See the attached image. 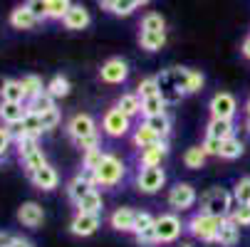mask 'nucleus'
I'll use <instances>...</instances> for the list:
<instances>
[{
  "label": "nucleus",
  "instance_id": "nucleus-1",
  "mask_svg": "<svg viewBox=\"0 0 250 247\" xmlns=\"http://www.w3.org/2000/svg\"><path fill=\"white\" fill-rule=\"evenodd\" d=\"M124 175H126L124 161L114 153H106L104 161L99 163V168L94 171V186L97 188H114L124 181Z\"/></svg>",
  "mask_w": 250,
  "mask_h": 247
},
{
  "label": "nucleus",
  "instance_id": "nucleus-2",
  "mask_svg": "<svg viewBox=\"0 0 250 247\" xmlns=\"http://www.w3.org/2000/svg\"><path fill=\"white\" fill-rule=\"evenodd\" d=\"M233 193H228L226 188H210L203 198H201V210L198 213L206 215H216V218H228L233 210Z\"/></svg>",
  "mask_w": 250,
  "mask_h": 247
},
{
  "label": "nucleus",
  "instance_id": "nucleus-3",
  "mask_svg": "<svg viewBox=\"0 0 250 247\" xmlns=\"http://www.w3.org/2000/svg\"><path fill=\"white\" fill-rule=\"evenodd\" d=\"M226 223V218H216V215H206V213H196L188 218L186 223V232L201 242H210L216 237V232L221 230V225Z\"/></svg>",
  "mask_w": 250,
  "mask_h": 247
},
{
  "label": "nucleus",
  "instance_id": "nucleus-4",
  "mask_svg": "<svg viewBox=\"0 0 250 247\" xmlns=\"http://www.w3.org/2000/svg\"><path fill=\"white\" fill-rule=\"evenodd\" d=\"M171 79H173V84L178 87V92H181L184 96L201 92L203 84H206L203 72L191 69V67H171Z\"/></svg>",
  "mask_w": 250,
  "mask_h": 247
},
{
  "label": "nucleus",
  "instance_id": "nucleus-5",
  "mask_svg": "<svg viewBox=\"0 0 250 247\" xmlns=\"http://www.w3.org/2000/svg\"><path fill=\"white\" fill-rule=\"evenodd\" d=\"M154 228H156V242L159 245H168L173 240L181 237V232L186 230V225L181 223L176 213H164L154 220Z\"/></svg>",
  "mask_w": 250,
  "mask_h": 247
},
{
  "label": "nucleus",
  "instance_id": "nucleus-6",
  "mask_svg": "<svg viewBox=\"0 0 250 247\" xmlns=\"http://www.w3.org/2000/svg\"><path fill=\"white\" fill-rule=\"evenodd\" d=\"M129 129H131V119L122 109L109 107V109L104 112V116H102V131L109 136V138H122V136L129 133Z\"/></svg>",
  "mask_w": 250,
  "mask_h": 247
},
{
  "label": "nucleus",
  "instance_id": "nucleus-7",
  "mask_svg": "<svg viewBox=\"0 0 250 247\" xmlns=\"http://www.w3.org/2000/svg\"><path fill=\"white\" fill-rule=\"evenodd\" d=\"M166 186V171L161 166H154V168H139L136 173V188L146 195H154L159 193L161 188Z\"/></svg>",
  "mask_w": 250,
  "mask_h": 247
},
{
  "label": "nucleus",
  "instance_id": "nucleus-8",
  "mask_svg": "<svg viewBox=\"0 0 250 247\" xmlns=\"http://www.w3.org/2000/svg\"><path fill=\"white\" fill-rule=\"evenodd\" d=\"M208 112L216 119H233L238 114V101L230 92H216L208 101Z\"/></svg>",
  "mask_w": 250,
  "mask_h": 247
},
{
  "label": "nucleus",
  "instance_id": "nucleus-9",
  "mask_svg": "<svg viewBox=\"0 0 250 247\" xmlns=\"http://www.w3.org/2000/svg\"><path fill=\"white\" fill-rule=\"evenodd\" d=\"M64 131H67V136H69V141H72V144H75V141H80V138H84V136L99 133L97 121H94L92 114H75L72 119L67 121Z\"/></svg>",
  "mask_w": 250,
  "mask_h": 247
},
{
  "label": "nucleus",
  "instance_id": "nucleus-10",
  "mask_svg": "<svg viewBox=\"0 0 250 247\" xmlns=\"http://www.w3.org/2000/svg\"><path fill=\"white\" fill-rule=\"evenodd\" d=\"M129 77V64L122 59V57H112L106 59L99 69V79L104 84H124Z\"/></svg>",
  "mask_w": 250,
  "mask_h": 247
},
{
  "label": "nucleus",
  "instance_id": "nucleus-11",
  "mask_svg": "<svg viewBox=\"0 0 250 247\" xmlns=\"http://www.w3.org/2000/svg\"><path fill=\"white\" fill-rule=\"evenodd\" d=\"M196 188L191 186V183H176L171 190H168V205L173 208V210H188V208H193L196 205Z\"/></svg>",
  "mask_w": 250,
  "mask_h": 247
},
{
  "label": "nucleus",
  "instance_id": "nucleus-12",
  "mask_svg": "<svg viewBox=\"0 0 250 247\" xmlns=\"http://www.w3.org/2000/svg\"><path fill=\"white\" fill-rule=\"evenodd\" d=\"M102 228V218L97 213H75L72 223H69V232L75 237H89Z\"/></svg>",
  "mask_w": 250,
  "mask_h": 247
},
{
  "label": "nucleus",
  "instance_id": "nucleus-13",
  "mask_svg": "<svg viewBox=\"0 0 250 247\" xmlns=\"http://www.w3.org/2000/svg\"><path fill=\"white\" fill-rule=\"evenodd\" d=\"M18 223H22L25 228H40L45 223V210L40 203H35V200H27L18 208Z\"/></svg>",
  "mask_w": 250,
  "mask_h": 247
},
{
  "label": "nucleus",
  "instance_id": "nucleus-14",
  "mask_svg": "<svg viewBox=\"0 0 250 247\" xmlns=\"http://www.w3.org/2000/svg\"><path fill=\"white\" fill-rule=\"evenodd\" d=\"M166 153H168V141H164V144H156V146L139 149L136 163H139V168H154V166H161V163H164Z\"/></svg>",
  "mask_w": 250,
  "mask_h": 247
},
{
  "label": "nucleus",
  "instance_id": "nucleus-15",
  "mask_svg": "<svg viewBox=\"0 0 250 247\" xmlns=\"http://www.w3.org/2000/svg\"><path fill=\"white\" fill-rule=\"evenodd\" d=\"M30 183L38 188V190H55L60 186V173L47 163V166L38 168L35 173H30Z\"/></svg>",
  "mask_w": 250,
  "mask_h": 247
},
{
  "label": "nucleus",
  "instance_id": "nucleus-16",
  "mask_svg": "<svg viewBox=\"0 0 250 247\" xmlns=\"http://www.w3.org/2000/svg\"><path fill=\"white\" fill-rule=\"evenodd\" d=\"M134 223H136V210L134 208H117L109 215V225L117 232H131L134 235Z\"/></svg>",
  "mask_w": 250,
  "mask_h": 247
},
{
  "label": "nucleus",
  "instance_id": "nucleus-17",
  "mask_svg": "<svg viewBox=\"0 0 250 247\" xmlns=\"http://www.w3.org/2000/svg\"><path fill=\"white\" fill-rule=\"evenodd\" d=\"M89 22H92V15L84 5H72L67 10V15L62 18V25L67 30H84V27H89Z\"/></svg>",
  "mask_w": 250,
  "mask_h": 247
},
{
  "label": "nucleus",
  "instance_id": "nucleus-18",
  "mask_svg": "<svg viewBox=\"0 0 250 247\" xmlns=\"http://www.w3.org/2000/svg\"><path fill=\"white\" fill-rule=\"evenodd\" d=\"M27 109L25 104H15V101H0V124L5 126H18L25 119Z\"/></svg>",
  "mask_w": 250,
  "mask_h": 247
},
{
  "label": "nucleus",
  "instance_id": "nucleus-19",
  "mask_svg": "<svg viewBox=\"0 0 250 247\" xmlns=\"http://www.w3.org/2000/svg\"><path fill=\"white\" fill-rule=\"evenodd\" d=\"M164 136H159L156 131H151L146 124H139L131 133V144L134 149H146V146H156V144H164Z\"/></svg>",
  "mask_w": 250,
  "mask_h": 247
},
{
  "label": "nucleus",
  "instance_id": "nucleus-20",
  "mask_svg": "<svg viewBox=\"0 0 250 247\" xmlns=\"http://www.w3.org/2000/svg\"><path fill=\"white\" fill-rule=\"evenodd\" d=\"M206 136L226 141V138L235 136V121L233 119H216V116H210V121L206 126Z\"/></svg>",
  "mask_w": 250,
  "mask_h": 247
},
{
  "label": "nucleus",
  "instance_id": "nucleus-21",
  "mask_svg": "<svg viewBox=\"0 0 250 247\" xmlns=\"http://www.w3.org/2000/svg\"><path fill=\"white\" fill-rule=\"evenodd\" d=\"M38 25H40V20L32 15V10L27 5H18L10 13V27H15V30H35Z\"/></svg>",
  "mask_w": 250,
  "mask_h": 247
},
{
  "label": "nucleus",
  "instance_id": "nucleus-22",
  "mask_svg": "<svg viewBox=\"0 0 250 247\" xmlns=\"http://www.w3.org/2000/svg\"><path fill=\"white\" fill-rule=\"evenodd\" d=\"M238 240H240V228L233 220L226 218V223L221 225V230L216 232V237H213L210 242L218 245V247H233V245H238Z\"/></svg>",
  "mask_w": 250,
  "mask_h": 247
},
{
  "label": "nucleus",
  "instance_id": "nucleus-23",
  "mask_svg": "<svg viewBox=\"0 0 250 247\" xmlns=\"http://www.w3.org/2000/svg\"><path fill=\"white\" fill-rule=\"evenodd\" d=\"M0 101H15V104H25V89L20 84V79H5L0 84Z\"/></svg>",
  "mask_w": 250,
  "mask_h": 247
},
{
  "label": "nucleus",
  "instance_id": "nucleus-24",
  "mask_svg": "<svg viewBox=\"0 0 250 247\" xmlns=\"http://www.w3.org/2000/svg\"><path fill=\"white\" fill-rule=\"evenodd\" d=\"M20 163H22L25 173L30 175V173H35V171H38V168L47 166V156H45V151H42L40 146H35V149H30V151L20 153Z\"/></svg>",
  "mask_w": 250,
  "mask_h": 247
},
{
  "label": "nucleus",
  "instance_id": "nucleus-25",
  "mask_svg": "<svg viewBox=\"0 0 250 247\" xmlns=\"http://www.w3.org/2000/svg\"><path fill=\"white\" fill-rule=\"evenodd\" d=\"M139 45L146 52H159L166 45V32H151V30H141L139 32Z\"/></svg>",
  "mask_w": 250,
  "mask_h": 247
},
{
  "label": "nucleus",
  "instance_id": "nucleus-26",
  "mask_svg": "<svg viewBox=\"0 0 250 247\" xmlns=\"http://www.w3.org/2000/svg\"><path fill=\"white\" fill-rule=\"evenodd\" d=\"M25 109H27L30 114L42 116V114H47V112H52V109H57V107H55V99H52L47 92H42V94H38V96L27 99V101H25Z\"/></svg>",
  "mask_w": 250,
  "mask_h": 247
},
{
  "label": "nucleus",
  "instance_id": "nucleus-27",
  "mask_svg": "<svg viewBox=\"0 0 250 247\" xmlns=\"http://www.w3.org/2000/svg\"><path fill=\"white\" fill-rule=\"evenodd\" d=\"M92 188H94V186L84 178V175H82V173H77L75 178L67 183V195H69V200H72V203L77 205V203H80V200H82V198H84V195H87Z\"/></svg>",
  "mask_w": 250,
  "mask_h": 247
},
{
  "label": "nucleus",
  "instance_id": "nucleus-28",
  "mask_svg": "<svg viewBox=\"0 0 250 247\" xmlns=\"http://www.w3.org/2000/svg\"><path fill=\"white\" fill-rule=\"evenodd\" d=\"M114 107H117V109H122L129 119H134V116H139V114H141V96H139L136 92H126V94H122V96L117 99Z\"/></svg>",
  "mask_w": 250,
  "mask_h": 247
},
{
  "label": "nucleus",
  "instance_id": "nucleus-29",
  "mask_svg": "<svg viewBox=\"0 0 250 247\" xmlns=\"http://www.w3.org/2000/svg\"><path fill=\"white\" fill-rule=\"evenodd\" d=\"M102 208H104V198L97 188H92L80 203H77V213H102Z\"/></svg>",
  "mask_w": 250,
  "mask_h": 247
},
{
  "label": "nucleus",
  "instance_id": "nucleus-30",
  "mask_svg": "<svg viewBox=\"0 0 250 247\" xmlns=\"http://www.w3.org/2000/svg\"><path fill=\"white\" fill-rule=\"evenodd\" d=\"M245 153V144L240 138H235V136H230V138H226L223 144H221V153H218V158H226V161H235V158H240Z\"/></svg>",
  "mask_w": 250,
  "mask_h": 247
},
{
  "label": "nucleus",
  "instance_id": "nucleus-31",
  "mask_svg": "<svg viewBox=\"0 0 250 247\" xmlns=\"http://www.w3.org/2000/svg\"><path fill=\"white\" fill-rule=\"evenodd\" d=\"M168 104L164 101L161 94H154V96H146V99H141V116H156V114H164L166 112Z\"/></svg>",
  "mask_w": 250,
  "mask_h": 247
},
{
  "label": "nucleus",
  "instance_id": "nucleus-32",
  "mask_svg": "<svg viewBox=\"0 0 250 247\" xmlns=\"http://www.w3.org/2000/svg\"><path fill=\"white\" fill-rule=\"evenodd\" d=\"M69 79L67 77H62V75H57V77H52L47 84H45V92L52 96V99H64V96H69Z\"/></svg>",
  "mask_w": 250,
  "mask_h": 247
},
{
  "label": "nucleus",
  "instance_id": "nucleus-33",
  "mask_svg": "<svg viewBox=\"0 0 250 247\" xmlns=\"http://www.w3.org/2000/svg\"><path fill=\"white\" fill-rule=\"evenodd\" d=\"M144 124H146L151 131H156L159 136H164V138H168V133H171V116H168L166 112H164V114H156V116H146Z\"/></svg>",
  "mask_w": 250,
  "mask_h": 247
},
{
  "label": "nucleus",
  "instance_id": "nucleus-34",
  "mask_svg": "<svg viewBox=\"0 0 250 247\" xmlns=\"http://www.w3.org/2000/svg\"><path fill=\"white\" fill-rule=\"evenodd\" d=\"M206 158H208V153L203 151V146H191L184 153V166L191 168V171H196V168H203Z\"/></svg>",
  "mask_w": 250,
  "mask_h": 247
},
{
  "label": "nucleus",
  "instance_id": "nucleus-35",
  "mask_svg": "<svg viewBox=\"0 0 250 247\" xmlns=\"http://www.w3.org/2000/svg\"><path fill=\"white\" fill-rule=\"evenodd\" d=\"M139 30L166 32V20H164V15H159V13H146L144 18H141V25H139Z\"/></svg>",
  "mask_w": 250,
  "mask_h": 247
},
{
  "label": "nucleus",
  "instance_id": "nucleus-36",
  "mask_svg": "<svg viewBox=\"0 0 250 247\" xmlns=\"http://www.w3.org/2000/svg\"><path fill=\"white\" fill-rule=\"evenodd\" d=\"M104 156H106V153L102 151V146L84 151V153H82V171H97L99 163L104 161Z\"/></svg>",
  "mask_w": 250,
  "mask_h": 247
},
{
  "label": "nucleus",
  "instance_id": "nucleus-37",
  "mask_svg": "<svg viewBox=\"0 0 250 247\" xmlns=\"http://www.w3.org/2000/svg\"><path fill=\"white\" fill-rule=\"evenodd\" d=\"M72 8V0H47V20H62Z\"/></svg>",
  "mask_w": 250,
  "mask_h": 247
},
{
  "label": "nucleus",
  "instance_id": "nucleus-38",
  "mask_svg": "<svg viewBox=\"0 0 250 247\" xmlns=\"http://www.w3.org/2000/svg\"><path fill=\"white\" fill-rule=\"evenodd\" d=\"M233 200L235 205H250V175L240 178L233 188Z\"/></svg>",
  "mask_w": 250,
  "mask_h": 247
},
{
  "label": "nucleus",
  "instance_id": "nucleus-39",
  "mask_svg": "<svg viewBox=\"0 0 250 247\" xmlns=\"http://www.w3.org/2000/svg\"><path fill=\"white\" fill-rule=\"evenodd\" d=\"M20 84H22V89H25V96H27V99H32V96H38V94H42V92H45L42 79H40L38 75H27V77H22V79H20Z\"/></svg>",
  "mask_w": 250,
  "mask_h": 247
},
{
  "label": "nucleus",
  "instance_id": "nucleus-40",
  "mask_svg": "<svg viewBox=\"0 0 250 247\" xmlns=\"http://www.w3.org/2000/svg\"><path fill=\"white\" fill-rule=\"evenodd\" d=\"M228 220H233L238 228H250V205H235Z\"/></svg>",
  "mask_w": 250,
  "mask_h": 247
},
{
  "label": "nucleus",
  "instance_id": "nucleus-41",
  "mask_svg": "<svg viewBox=\"0 0 250 247\" xmlns=\"http://www.w3.org/2000/svg\"><path fill=\"white\" fill-rule=\"evenodd\" d=\"M136 94H139L141 99L159 94V79H156V77H144V79L136 84Z\"/></svg>",
  "mask_w": 250,
  "mask_h": 247
},
{
  "label": "nucleus",
  "instance_id": "nucleus-42",
  "mask_svg": "<svg viewBox=\"0 0 250 247\" xmlns=\"http://www.w3.org/2000/svg\"><path fill=\"white\" fill-rule=\"evenodd\" d=\"M10 144H13V129L0 124V161H5V153H8Z\"/></svg>",
  "mask_w": 250,
  "mask_h": 247
},
{
  "label": "nucleus",
  "instance_id": "nucleus-43",
  "mask_svg": "<svg viewBox=\"0 0 250 247\" xmlns=\"http://www.w3.org/2000/svg\"><path fill=\"white\" fill-rule=\"evenodd\" d=\"M25 5L32 10V15L38 18L40 22L47 20V0H25Z\"/></svg>",
  "mask_w": 250,
  "mask_h": 247
},
{
  "label": "nucleus",
  "instance_id": "nucleus-44",
  "mask_svg": "<svg viewBox=\"0 0 250 247\" xmlns=\"http://www.w3.org/2000/svg\"><path fill=\"white\" fill-rule=\"evenodd\" d=\"M134 237H136V242H139L141 247L159 245V242H156V228H154V225H151V228H146V230H141V232H136Z\"/></svg>",
  "mask_w": 250,
  "mask_h": 247
},
{
  "label": "nucleus",
  "instance_id": "nucleus-45",
  "mask_svg": "<svg viewBox=\"0 0 250 247\" xmlns=\"http://www.w3.org/2000/svg\"><path fill=\"white\" fill-rule=\"evenodd\" d=\"M40 119H42V129H45V131H52V129H57V126H60L62 114H60V109H52V112L42 114Z\"/></svg>",
  "mask_w": 250,
  "mask_h": 247
},
{
  "label": "nucleus",
  "instance_id": "nucleus-46",
  "mask_svg": "<svg viewBox=\"0 0 250 247\" xmlns=\"http://www.w3.org/2000/svg\"><path fill=\"white\" fill-rule=\"evenodd\" d=\"M136 10V3L134 0H117V5H114V15H119V18H129L131 13Z\"/></svg>",
  "mask_w": 250,
  "mask_h": 247
},
{
  "label": "nucleus",
  "instance_id": "nucleus-47",
  "mask_svg": "<svg viewBox=\"0 0 250 247\" xmlns=\"http://www.w3.org/2000/svg\"><path fill=\"white\" fill-rule=\"evenodd\" d=\"M221 144H223L221 138H213V136H206L201 146H203V151H206L208 156H218V153H221Z\"/></svg>",
  "mask_w": 250,
  "mask_h": 247
},
{
  "label": "nucleus",
  "instance_id": "nucleus-48",
  "mask_svg": "<svg viewBox=\"0 0 250 247\" xmlns=\"http://www.w3.org/2000/svg\"><path fill=\"white\" fill-rule=\"evenodd\" d=\"M154 215H149V213H136V223H134V235L136 232H141V230H146V228H151L154 225Z\"/></svg>",
  "mask_w": 250,
  "mask_h": 247
},
{
  "label": "nucleus",
  "instance_id": "nucleus-49",
  "mask_svg": "<svg viewBox=\"0 0 250 247\" xmlns=\"http://www.w3.org/2000/svg\"><path fill=\"white\" fill-rule=\"evenodd\" d=\"M75 146H77L82 153L89 151V149H97V146H99V133H92V136H84V138L75 141Z\"/></svg>",
  "mask_w": 250,
  "mask_h": 247
},
{
  "label": "nucleus",
  "instance_id": "nucleus-50",
  "mask_svg": "<svg viewBox=\"0 0 250 247\" xmlns=\"http://www.w3.org/2000/svg\"><path fill=\"white\" fill-rule=\"evenodd\" d=\"M114 5H117V0H99V8H102V10H106V13H112V10H114Z\"/></svg>",
  "mask_w": 250,
  "mask_h": 247
},
{
  "label": "nucleus",
  "instance_id": "nucleus-51",
  "mask_svg": "<svg viewBox=\"0 0 250 247\" xmlns=\"http://www.w3.org/2000/svg\"><path fill=\"white\" fill-rule=\"evenodd\" d=\"M10 247H32V242L30 240H22V237H13Z\"/></svg>",
  "mask_w": 250,
  "mask_h": 247
},
{
  "label": "nucleus",
  "instance_id": "nucleus-52",
  "mask_svg": "<svg viewBox=\"0 0 250 247\" xmlns=\"http://www.w3.org/2000/svg\"><path fill=\"white\" fill-rule=\"evenodd\" d=\"M240 52H243V57H245V59H250V35H248V38L243 40V47H240Z\"/></svg>",
  "mask_w": 250,
  "mask_h": 247
},
{
  "label": "nucleus",
  "instance_id": "nucleus-53",
  "mask_svg": "<svg viewBox=\"0 0 250 247\" xmlns=\"http://www.w3.org/2000/svg\"><path fill=\"white\" fill-rule=\"evenodd\" d=\"M10 242H13V235L0 232V247H10Z\"/></svg>",
  "mask_w": 250,
  "mask_h": 247
},
{
  "label": "nucleus",
  "instance_id": "nucleus-54",
  "mask_svg": "<svg viewBox=\"0 0 250 247\" xmlns=\"http://www.w3.org/2000/svg\"><path fill=\"white\" fill-rule=\"evenodd\" d=\"M134 3H136V8H141V5H146L149 0H134Z\"/></svg>",
  "mask_w": 250,
  "mask_h": 247
},
{
  "label": "nucleus",
  "instance_id": "nucleus-55",
  "mask_svg": "<svg viewBox=\"0 0 250 247\" xmlns=\"http://www.w3.org/2000/svg\"><path fill=\"white\" fill-rule=\"evenodd\" d=\"M245 112H248V116H250V96H248V101H245Z\"/></svg>",
  "mask_w": 250,
  "mask_h": 247
},
{
  "label": "nucleus",
  "instance_id": "nucleus-56",
  "mask_svg": "<svg viewBox=\"0 0 250 247\" xmlns=\"http://www.w3.org/2000/svg\"><path fill=\"white\" fill-rule=\"evenodd\" d=\"M245 131H248V133H250V116H248V119H245Z\"/></svg>",
  "mask_w": 250,
  "mask_h": 247
},
{
  "label": "nucleus",
  "instance_id": "nucleus-57",
  "mask_svg": "<svg viewBox=\"0 0 250 247\" xmlns=\"http://www.w3.org/2000/svg\"><path fill=\"white\" fill-rule=\"evenodd\" d=\"M181 247H193V245H191V242H184V245H181Z\"/></svg>",
  "mask_w": 250,
  "mask_h": 247
}]
</instances>
